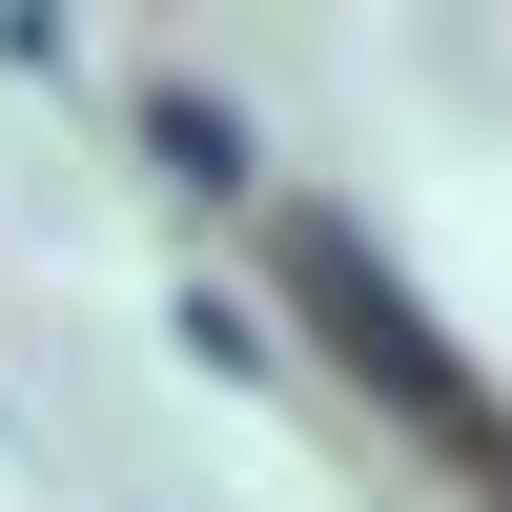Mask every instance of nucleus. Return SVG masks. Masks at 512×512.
Instances as JSON below:
<instances>
[{"label":"nucleus","instance_id":"nucleus-1","mask_svg":"<svg viewBox=\"0 0 512 512\" xmlns=\"http://www.w3.org/2000/svg\"><path fill=\"white\" fill-rule=\"evenodd\" d=\"M287 308L328 328V369H349V390H390L410 431H451V451H492V390L451 369V328L410 308V267H390L369 226H349V205H287Z\"/></svg>","mask_w":512,"mask_h":512},{"label":"nucleus","instance_id":"nucleus-2","mask_svg":"<svg viewBox=\"0 0 512 512\" xmlns=\"http://www.w3.org/2000/svg\"><path fill=\"white\" fill-rule=\"evenodd\" d=\"M144 123H164V164H185V185H246V123H226V103H205V82H164V103H144Z\"/></svg>","mask_w":512,"mask_h":512}]
</instances>
